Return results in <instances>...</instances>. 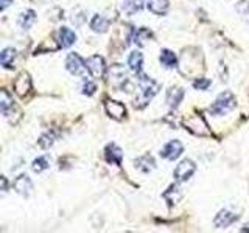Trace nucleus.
Masks as SVG:
<instances>
[{
    "label": "nucleus",
    "instance_id": "nucleus-25",
    "mask_svg": "<svg viewBox=\"0 0 249 233\" xmlns=\"http://www.w3.org/2000/svg\"><path fill=\"white\" fill-rule=\"evenodd\" d=\"M49 166H50V160H49L47 155H42V157L35 159L33 165H31V168H33L35 173H42V171H45Z\"/></svg>",
    "mask_w": 249,
    "mask_h": 233
},
{
    "label": "nucleus",
    "instance_id": "nucleus-12",
    "mask_svg": "<svg viewBox=\"0 0 249 233\" xmlns=\"http://www.w3.org/2000/svg\"><path fill=\"white\" fill-rule=\"evenodd\" d=\"M109 81L114 85H124L126 83V70L120 64H114L109 68Z\"/></svg>",
    "mask_w": 249,
    "mask_h": 233
},
{
    "label": "nucleus",
    "instance_id": "nucleus-21",
    "mask_svg": "<svg viewBox=\"0 0 249 233\" xmlns=\"http://www.w3.org/2000/svg\"><path fill=\"white\" fill-rule=\"evenodd\" d=\"M142 64H143V54L140 51H132L129 56H128V66L132 72L136 73H140V70H142Z\"/></svg>",
    "mask_w": 249,
    "mask_h": 233
},
{
    "label": "nucleus",
    "instance_id": "nucleus-10",
    "mask_svg": "<svg viewBox=\"0 0 249 233\" xmlns=\"http://www.w3.org/2000/svg\"><path fill=\"white\" fill-rule=\"evenodd\" d=\"M105 109L109 116H112L114 120H123L124 115H126V107L122 104L120 101H114V100H106Z\"/></svg>",
    "mask_w": 249,
    "mask_h": 233
},
{
    "label": "nucleus",
    "instance_id": "nucleus-2",
    "mask_svg": "<svg viewBox=\"0 0 249 233\" xmlns=\"http://www.w3.org/2000/svg\"><path fill=\"white\" fill-rule=\"evenodd\" d=\"M235 106H237L235 97H233L231 92H223L218 95L215 103L210 106V112H212L213 115H224V114L233 111Z\"/></svg>",
    "mask_w": 249,
    "mask_h": 233
},
{
    "label": "nucleus",
    "instance_id": "nucleus-6",
    "mask_svg": "<svg viewBox=\"0 0 249 233\" xmlns=\"http://www.w3.org/2000/svg\"><path fill=\"white\" fill-rule=\"evenodd\" d=\"M66 68L69 70L72 75H83L86 72V61H83V58L80 56V54L76 53H70L67 59H66Z\"/></svg>",
    "mask_w": 249,
    "mask_h": 233
},
{
    "label": "nucleus",
    "instance_id": "nucleus-22",
    "mask_svg": "<svg viewBox=\"0 0 249 233\" xmlns=\"http://www.w3.org/2000/svg\"><path fill=\"white\" fill-rule=\"evenodd\" d=\"M168 0H150L148 2V10H150L153 14H158V16H162L168 11Z\"/></svg>",
    "mask_w": 249,
    "mask_h": 233
},
{
    "label": "nucleus",
    "instance_id": "nucleus-30",
    "mask_svg": "<svg viewBox=\"0 0 249 233\" xmlns=\"http://www.w3.org/2000/svg\"><path fill=\"white\" fill-rule=\"evenodd\" d=\"M209 85H210V80H207V78H198V80L193 83V87L196 90H206L209 89Z\"/></svg>",
    "mask_w": 249,
    "mask_h": 233
},
{
    "label": "nucleus",
    "instance_id": "nucleus-32",
    "mask_svg": "<svg viewBox=\"0 0 249 233\" xmlns=\"http://www.w3.org/2000/svg\"><path fill=\"white\" fill-rule=\"evenodd\" d=\"M13 3V0H0V10H6L8 6H10Z\"/></svg>",
    "mask_w": 249,
    "mask_h": 233
},
{
    "label": "nucleus",
    "instance_id": "nucleus-18",
    "mask_svg": "<svg viewBox=\"0 0 249 233\" xmlns=\"http://www.w3.org/2000/svg\"><path fill=\"white\" fill-rule=\"evenodd\" d=\"M90 28L95 31V33H105L109 28V19H106L105 16L95 14L90 20Z\"/></svg>",
    "mask_w": 249,
    "mask_h": 233
},
{
    "label": "nucleus",
    "instance_id": "nucleus-33",
    "mask_svg": "<svg viewBox=\"0 0 249 233\" xmlns=\"http://www.w3.org/2000/svg\"><path fill=\"white\" fill-rule=\"evenodd\" d=\"M6 185H8V182H6V177L3 176V177H2V191H3V193H5V191H6V188H8Z\"/></svg>",
    "mask_w": 249,
    "mask_h": 233
},
{
    "label": "nucleus",
    "instance_id": "nucleus-5",
    "mask_svg": "<svg viewBox=\"0 0 249 233\" xmlns=\"http://www.w3.org/2000/svg\"><path fill=\"white\" fill-rule=\"evenodd\" d=\"M86 67H88L89 73L95 78V80H100V78L105 76L106 66H105L103 56H100V54H92V56L86 61Z\"/></svg>",
    "mask_w": 249,
    "mask_h": 233
},
{
    "label": "nucleus",
    "instance_id": "nucleus-15",
    "mask_svg": "<svg viewBox=\"0 0 249 233\" xmlns=\"http://www.w3.org/2000/svg\"><path fill=\"white\" fill-rule=\"evenodd\" d=\"M184 98V89L182 87H171L167 93V104L171 109H176L179 106V103Z\"/></svg>",
    "mask_w": 249,
    "mask_h": 233
},
{
    "label": "nucleus",
    "instance_id": "nucleus-7",
    "mask_svg": "<svg viewBox=\"0 0 249 233\" xmlns=\"http://www.w3.org/2000/svg\"><path fill=\"white\" fill-rule=\"evenodd\" d=\"M182 151H184L182 143L179 142V140H171V142H168L165 146L162 148L160 155L167 160H176L179 155L182 154Z\"/></svg>",
    "mask_w": 249,
    "mask_h": 233
},
{
    "label": "nucleus",
    "instance_id": "nucleus-27",
    "mask_svg": "<svg viewBox=\"0 0 249 233\" xmlns=\"http://www.w3.org/2000/svg\"><path fill=\"white\" fill-rule=\"evenodd\" d=\"M235 10H237V13L241 16V17L249 22V2H245V0H241V2L237 3Z\"/></svg>",
    "mask_w": 249,
    "mask_h": 233
},
{
    "label": "nucleus",
    "instance_id": "nucleus-24",
    "mask_svg": "<svg viewBox=\"0 0 249 233\" xmlns=\"http://www.w3.org/2000/svg\"><path fill=\"white\" fill-rule=\"evenodd\" d=\"M14 59H16V50L13 49V47H8V49H5L2 53H0V62H2V66L5 68H11L14 67Z\"/></svg>",
    "mask_w": 249,
    "mask_h": 233
},
{
    "label": "nucleus",
    "instance_id": "nucleus-28",
    "mask_svg": "<svg viewBox=\"0 0 249 233\" xmlns=\"http://www.w3.org/2000/svg\"><path fill=\"white\" fill-rule=\"evenodd\" d=\"M54 142V135L50 134V132H47L45 135H42L41 138H39V146L44 148V150H47V148H50Z\"/></svg>",
    "mask_w": 249,
    "mask_h": 233
},
{
    "label": "nucleus",
    "instance_id": "nucleus-4",
    "mask_svg": "<svg viewBox=\"0 0 249 233\" xmlns=\"http://www.w3.org/2000/svg\"><path fill=\"white\" fill-rule=\"evenodd\" d=\"M195 171H196V165H195V162L190 160V159H185L182 160L179 165L175 168V181L176 182H185L189 181V179L195 174Z\"/></svg>",
    "mask_w": 249,
    "mask_h": 233
},
{
    "label": "nucleus",
    "instance_id": "nucleus-9",
    "mask_svg": "<svg viewBox=\"0 0 249 233\" xmlns=\"http://www.w3.org/2000/svg\"><path fill=\"white\" fill-rule=\"evenodd\" d=\"M13 87H14L16 95H19V97H25L27 93L30 92V89H31V78H30V75H28L27 72L19 73V76L14 80Z\"/></svg>",
    "mask_w": 249,
    "mask_h": 233
},
{
    "label": "nucleus",
    "instance_id": "nucleus-23",
    "mask_svg": "<svg viewBox=\"0 0 249 233\" xmlns=\"http://www.w3.org/2000/svg\"><path fill=\"white\" fill-rule=\"evenodd\" d=\"M36 20V13L33 10H27L19 16V25L22 30H28Z\"/></svg>",
    "mask_w": 249,
    "mask_h": 233
},
{
    "label": "nucleus",
    "instance_id": "nucleus-14",
    "mask_svg": "<svg viewBox=\"0 0 249 233\" xmlns=\"http://www.w3.org/2000/svg\"><path fill=\"white\" fill-rule=\"evenodd\" d=\"M105 157L109 163H112V165H120L123 159V152L117 145L109 143L105 150Z\"/></svg>",
    "mask_w": 249,
    "mask_h": 233
},
{
    "label": "nucleus",
    "instance_id": "nucleus-11",
    "mask_svg": "<svg viewBox=\"0 0 249 233\" xmlns=\"http://www.w3.org/2000/svg\"><path fill=\"white\" fill-rule=\"evenodd\" d=\"M237 219H238V215L229 212V210H221V212L216 215L213 224L218 229H226V227H229L231 224L235 222Z\"/></svg>",
    "mask_w": 249,
    "mask_h": 233
},
{
    "label": "nucleus",
    "instance_id": "nucleus-31",
    "mask_svg": "<svg viewBox=\"0 0 249 233\" xmlns=\"http://www.w3.org/2000/svg\"><path fill=\"white\" fill-rule=\"evenodd\" d=\"M95 90H97V85L93 84V83H90V81H86L83 84V89H81L83 95H88V97L93 95V93H95Z\"/></svg>",
    "mask_w": 249,
    "mask_h": 233
},
{
    "label": "nucleus",
    "instance_id": "nucleus-26",
    "mask_svg": "<svg viewBox=\"0 0 249 233\" xmlns=\"http://www.w3.org/2000/svg\"><path fill=\"white\" fill-rule=\"evenodd\" d=\"M153 34H151V31H148L146 28H139L136 33H134V37H132V41H134L136 44L139 45H143L145 41H148Z\"/></svg>",
    "mask_w": 249,
    "mask_h": 233
},
{
    "label": "nucleus",
    "instance_id": "nucleus-19",
    "mask_svg": "<svg viewBox=\"0 0 249 233\" xmlns=\"http://www.w3.org/2000/svg\"><path fill=\"white\" fill-rule=\"evenodd\" d=\"M159 59H160V64H162L163 67H167V68H175V67L178 66V58H176V54H175L173 51H171V50H168V49H163V50L160 51Z\"/></svg>",
    "mask_w": 249,
    "mask_h": 233
},
{
    "label": "nucleus",
    "instance_id": "nucleus-29",
    "mask_svg": "<svg viewBox=\"0 0 249 233\" xmlns=\"http://www.w3.org/2000/svg\"><path fill=\"white\" fill-rule=\"evenodd\" d=\"M123 10H124V13L132 14L140 10V5H139V2L136 3V0H126V2L123 3Z\"/></svg>",
    "mask_w": 249,
    "mask_h": 233
},
{
    "label": "nucleus",
    "instance_id": "nucleus-1",
    "mask_svg": "<svg viewBox=\"0 0 249 233\" xmlns=\"http://www.w3.org/2000/svg\"><path fill=\"white\" fill-rule=\"evenodd\" d=\"M139 87H140V90H142V98L139 100L140 104L137 107H143L148 101H150L156 93L159 92L160 85L154 80H151V78H148L146 75L139 73Z\"/></svg>",
    "mask_w": 249,
    "mask_h": 233
},
{
    "label": "nucleus",
    "instance_id": "nucleus-17",
    "mask_svg": "<svg viewBox=\"0 0 249 233\" xmlns=\"http://www.w3.org/2000/svg\"><path fill=\"white\" fill-rule=\"evenodd\" d=\"M14 109V101H13V97L8 93L6 90H2L0 92V111L5 116H8Z\"/></svg>",
    "mask_w": 249,
    "mask_h": 233
},
{
    "label": "nucleus",
    "instance_id": "nucleus-3",
    "mask_svg": "<svg viewBox=\"0 0 249 233\" xmlns=\"http://www.w3.org/2000/svg\"><path fill=\"white\" fill-rule=\"evenodd\" d=\"M184 124H185V128L189 129L190 132H193L195 135H201V137L209 135V126H207L206 120L202 118L201 115L189 116V118L184 121Z\"/></svg>",
    "mask_w": 249,
    "mask_h": 233
},
{
    "label": "nucleus",
    "instance_id": "nucleus-13",
    "mask_svg": "<svg viewBox=\"0 0 249 233\" xmlns=\"http://www.w3.org/2000/svg\"><path fill=\"white\" fill-rule=\"evenodd\" d=\"M58 36H59V47L62 49H69L76 42V34L75 31H72L67 27H61L58 31Z\"/></svg>",
    "mask_w": 249,
    "mask_h": 233
},
{
    "label": "nucleus",
    "instance_id": "nucleus-8",
    "mask_svg": "<svg viewBox=\"0 0 249 233\" xmlns=\"http://www.w3.org/2000/svg\"><path fill=\"white\" fill-rule=\"evenodd\" d=\"M13 186H14V190L23 198H28L31 191H33V182H31V179L27 174H20L16 177L13 182Z\"/></svg>",
    "mask_w": 249,
    "mask_h": 233
},
{
    "label": "nucleus",
    "instance_id": "nucleus-20",
    "mask_svg": "<svg viewBox=\"0 0 249 233\" xmlns=\"http://www.w3.org/2000/svg\"><path fill=\"white\" fill-rule=\"evenodd\" d=\"M163 198H165V200L168 202L170 205H175V204H178L179 200H181V198H182V191H181V188H179V185H171L170 188L163 193Z\"/></svg>",
    "mask_w": 249,
    "mask_h": 233
},
{
    "label": "nucleus",
    "instance_id": "nucleus-16",
    "mask_svg": "<svg viewBox=\"0 0 249 233\" xmlns=\"http://www.w3.org/2000/svg\"><path fill=\"white\" fill-rule=\"evenodd\" d=\"M134 163H136V168L143 171V173H150V171H153L156 168V162L153 159V155H150V154H145L142 157L136 159Z\"/></svg>",
    "mask_w": 249,
    "mask_h": 233
}]
</instances>
